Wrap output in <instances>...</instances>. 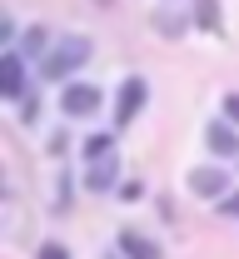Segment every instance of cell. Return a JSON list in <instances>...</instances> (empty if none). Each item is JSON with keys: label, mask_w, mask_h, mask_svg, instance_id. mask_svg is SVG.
I'll return each mask as SVG.
<instances>
[{"label": "cell", "mask_w": 239, "mask_h": 259, "mask_svg": "<svg viewBox=\"0 0 239 259\" xmlns=\"http://www.w3.org/2000/svg\"><path fill=\"white\" fill-rule=\"evenodd\" d=\"M205 140L214 155H239V130L229 125V120H209L205 125Z\"/></svg>", "instance_id": "cell-5"}, {"label": "cell", "mask_w": 239, "mask_h": 259, "mask_svg": "<svg viewBox=\"0 0 239 259\" xmlns=\"http://www.w3.org/2000/svg\"><path fill=\"white\" fill-rule=\"evenodd\" d=\"M25 55L20 50H5L0 55V95L5 100H25Z\"/></svg>", "instance_id": "cell-4"}, {"label": "cell", "mask_w": 239, "mask_h": 259, "mask_svg": "<svg viewBox=\"0 0 239 259\" xmlns=\"http://www.w3.org/2000/svg\"><path fill=\"white\" fill-rule=\"evenodd\" d=\"M224 185H229V175H224V169H195V175H189V190L200 194V199H214V194H224Z\"/></svg>", "instance_id": "cell-6"}, {"label": "cell", "mask_w": 239, "mask_h": 259, "mask_svg": "<svg viewBox=\"0 0 239 259\" xmlns=\"http://www.w3.org/2000/svg\"><path fill=\"white\" fill-rule=\"evenodd\" d=\"M90 50H95V45H90L85 35H70V40H60V45H55V50L40 60V75H45V80H65L75 65L90 60Z\"/></svg>", "instance_id": "cell-1"}, {"label": "cell", "mask_w": 239, "mask_h": 259, "mask_svg": "<svg viewBox=\"0 0 239 259\" xmlns=\"http://www.w3.org/2000/svg\"><path fill=\"white\" fill-rule=\"evenodd\" d=\"M45 45H50V35L35 25V30H25V40H20V55H35V60H45V55H50Z\"/></svg>", "instance_id": "cell-11"}, {"label": "cell", "mask_w": 239, "mask_h": 259, "mask_svg": "<svg viewBox=\"0 0 239 259\" xmlns=\"http://www.w3.org/2000/svg\"><path fill=\"white\" fill-rule=\"evenodd\" d=\"M155 30H165V35H179V30H184V20H179V15H155Z\"/></svg>", "instance_id": "cell-12"}, {"label": "cell", "mask_w": 239, "mask_h": 259, "mask_svg": "<svg viewBox=\"0 0 239 259\" xmlns=\"http://www.w3.org/2000/svg\"><path fill=\"white\" fill-rule=\"evenodd\" d=\"M224 120L239 125V95H224Z\"/></svg>", "instance_id": "cell-17"}, {"label": "cell", "mask_w": 239, "mask_h": 259, "mask_svg": "<svg viewBox=\"0 0 239 259\" xmlns=\"http://www.w3.org/2000/svg\"><path fill=\"white\" fill-rule=\"evenodd\" d=\"M219 214H229V220H239V190H234V194H224V199H219Z\"/></svg>", "instance_id": "cell-14"}, {"label": "cell", "mask_w": 239, "mask_h": 259, "mask_svg": "<svg viewBox=\"0 0 239 259\" xmlns=\"http://www.w3.org/2000/svg\"><path fill=\"white\" fill-rule=\"evenodd\" d=\"M120 249H125V259H160V244L135 229H120Z\"/></svg>", "instance_id": "cell-8"}, {"label": "cell", "mask_w": 239, "mask_h": 259, "mask_svg": "<svg viewBox=\"0 0 239 259\" xmlns=\"http://www.w3.org/2000/svg\"><path fill=\"white\" fill-rule=\"evenodd\" d=\"M115 145H120V130H110V135H95V140H85V164L90 160H105V155H115Z\"/></svg>", "instance_id": "cell-9"}, {"label": "cell", "mask_w": 239, "mask_h": 259, "mask_svg": "<svg viewBox=\"0 0 239 259\" xmlns=\"http://www.w3.org/2000/svg\"><path fill=\"white\" fill-rule=\"evenodd\" d=\"M0 45L15 50V20H0Z\"/></svg>", "instance_id": "cell-15"}, {"label": "cell", "mask_w": 239, "mask_h": 259, "mask_svg": "<svg viewBox=\"0 0 239 259\" xmlns=\"http://www.w3.org/2000/svg\"><path fill=\"white\" fill-rule=\"evenodd\" d=\"M20 120H25V125L40 120V100H25V105H20Z\"/></svg>", "instance_id": "cell-16"}, {"label": "cell", "mask_w": 239, "mask_h": 259, "mask_svg": "<svg viewBox=\"0 0 239 259\" xmlns=\"http://www.w3.org/2000/svg\"><path fill=\"white\" fill-rule=\"evenodd\" d=\"M60 105H65V115L75 120H85V115H95L100 110V85H85V80H70L65 85V95H60Z\"/></svg>", "instance_id": "cell-3"}, {"label": "cell", "mask_w": 239, "mask_h": 259, "mask_svg": "<svg viewBox=\"0 0 239 259\" xmlns=\"http://www.w3.org/2000/svg\"><path fill=\"white\" fill-rule=\"evenodd\" d=\"M189 20L200 30H219V0H195L189 5Z\"/></svg>", "instance_id": "cell-10"}, {"label": "cell", "mask_w": 239, "mask_h": 259, "mask_svg": "<svg viewBox=\"0 0 239 259\" xmlns=\"http://www.w3.org/2000/svg\"><path fill=\"white\" fill-rule=\"evenodd\" d=\"M35 259H70V254H65V244H55V239H45V244L35 249Z\"/></svg>", "instance_id": "cell-13"}, {"label": "cell", "mask_w": 239, "mask_h": 259, "mask_svg": "<svg viewBox=\"0 0 239 259\" xmlns=\"http://www.w3.org/2000/svg\"><path fill=\"white\" fill-rule=\"evenodd\" d=\"M110 259H115V254H110Z\"/></svg>", "instance_id": "cell-18"}, {"label": "cell", "mask_w": 239, "mask_h": 259, "mask_svg": "<svg viewBox=\"0 0 239 259\" xmlns=\"http://www.w3.org/2000/svg\"><path fill=\"white\" fill-rule=\"evenodd\" d=\"M145 100H150V85H145V75H130V80L120 85V100H115V130L130 125L139 110H145Z\"/></svg>", "instance_id": "cell-2"}, {"label": "cell", "mask_w": 239, "mask_h": 259, "mask_svg": "<svg viewBox=\"0 0 239 259\" xmlns=\"http://www.w3.org/2000/svg\"><path fill=\"white\" fill-rule=\"evenodd\" d=\"M115 175H120V160H115V155L85 164V185H90V190H110V185H115Z\"/></svg>", "instance_id": "cell-7"}]
</instances>
